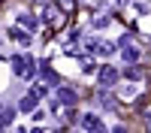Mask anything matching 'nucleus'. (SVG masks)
I'll return each mask as SVG.
<instances>
[{
  "instance_id": "10",
  "label": "nucleus",
  "mask_w": 151,
  "mask_h": 133,
  "mask_svg": "<svg viewBox=\"0 0 151 133\" xmlns=\"http://www.w3.org/2000/svg\"><path fill=\"white\" fill-rule=\"evenodd\" d=\"M58 6L64 15H70V12H76V0H58Z\"/></svg>"
},
{
  "instance_id": "19",
  "label": "nucleus",
  "mask_w": 151,
  "mask_h": 133,
  "mask_svg": "<svg viewBox=\"0 0 151 133\" xmlns=\"http://www.w3.org/2000/svg\"><path fill=\"white\" fill-rule=\"evenodd\" d=\"M115 133H127V127H121V124H118V127H115Z\"/></svg>"
},
{
  "instance_id": "12",
  "label": "nucleus",
  "mask_w": 151,
  "mask_h": 133,
  "mask_svg": "<svg viewBox=\"0 0 151 133\" xmlns=\"http://www.w3.org/2000/svg\"><path fill=\"white\" fill-rule=\"evenodd\" d=\"M82 127H88V130H94V127H100V121H97V115H82Z\"/></svg>"
},
{
  "instance_id": "14",
  "label": "nucleus",
  "mask_w": 151,
  "mask_h": 133,
  "mask_svg": "<svg viewBox=\"0 0 151 133\" xmlns=\"http://www.w3.org/2000/svg\"><path fill=\"white\" fill-rule=\"evenodd\" d=\"M0 121H3V124H12V121H15V109H3V112H0Z\"/></svg>"
},
{
  "instance_id": "8",
  "label": "nucleus",
  "mask_w": 151,
  "mask_h": 133,
  "mask_svg": "<svg viewBox=\"0 0 151 133\" xmlns=\"http://www.w3.org/2000/svg\"><path fill=\"white\" fill-rule=\"evenodd\" d=\"M97 97H100V103H103L106 109H115V97H112V94H109V88H103V91H100Z\"/></svg>"
},
{
  "instance_id": "11",
  "label": "nucleus",
  "mask_w": 151,
  "mask_h": 133,
  "mask_svg": "<svg viewBox=\"0 0 151 133\" xmlns=\"http://www.w3.org/2000/svg\"><path fill=\"white\" fill-rule=\"evenodd\" d=\"M112 48H115L112 42H94V52L97 55H112Z\"/></svg>"
},
{
  "instance_id": "9",
  "label": "nucleus",
  "mask_w": 151,
  "mask_h": 133,
  "mask_svg": "<svg viewBox=\"0 0 151 133\" xmlns=\"http://www.w3.org/2000/svg\"><path fill=\"white\" fill-rule=\"evenodd\" d=\"M9 36H12V40H18L21 45H30V36L24 33V30H18V27H15V30H9Z\"/></svg>"
},
{
  "instance_id": "24",
  "label": "nucleus",
  "mask_w": 151,
  "mask_h": 133,
  "mask_svg": "<svg viewBox=\"0 0 151 133\" xmlns=\"http://www.w3.org/2000/svg\"><path fill=\"white\" fill-rule=\"evenodd\" d=\"M0 109H3V106H0Z\"/></svg>"
},
{
  "instance_id": "16",
  "label": "nucleus",
  "mask_w": 151,
  "mask_h": 133,
  "mask_svg": "<svg viewBox=\"0 0 151 133\" xmlns=\"http://www.w3.org/2000/svg\"><path fill=\"white\" fill-rule=\"evenodd\" d=\"M82 70H85V73H94V70H97L94 58H82Z\"/></svg>"
},
{
  "instance_id": "23",
  "label": "nucleus",
  "mask_w": 151,
  "mask_h": 133,
  "mask_svg": "<svg viewBox=\"0 0 151 133\" xmlns=\"http://www.w3.org/2000/svg\"><path fill=\"white\" fill-rule=\"evenodd\" d=\"M0 42H3V40H0Z\"/></svg>"
},
{
  "instance_id": "5",
  "label": "nucleus",
  "mask_w": 151,
  "mask_h": 133,
  "mask_svg": "<svg viewBox=\"0 0 151 133\" xmlns=\"http://www.w3.org/2000/svg\"><path fill=\"white\" fill-rule=\"evenodd\" d=\"M18 24H21V27H27V30H36V27H40V18L30 15V12H21V15H18Z\"/></svg>"
},
{
  "instance_id": "20",
  "label": "nucleus",
  "mask_w": 151,
  "mask_h": 133,
  "mask_svg": "<svg viewBox=\"0 0 151 133\" xmlns=\"http://www.w3.org/2000/svg\"><path fill=\"white\" fill-rule=\"evenodd\" d=\"M3 130H6V124H3V121H0V133H3Z\"/></svg>"
},
{
  "instance_id": "7",
  "label": "nucleus",
  "mask_w": 151,
  "mask_h": 133,
  "mask_svg": "<svg viewBox=\"0 0 151 133\" xmlns=\"http://www.w3.org/2000/svg\"><path fill=\"white\" fill-rule=\"evenodd\" d=\"M124 60H127V67H136V60H139V48L127 45V48H124Z\"/></svg>"
},
{
  "instance_id": "3",
  "label": "nucleus",
  "mask_w": 151,
  "mask_h": 133,
  "mask_svg": "<svg viewBox=\"0 0 151 133\" xmlns=\"http://www.w3.org/2000/svg\"><path fill=\"white\" fill-rule=\"evenodd\" d=\"M76 100H79V97H76V91H73V88H64V85H58V103H60V106H76Z\"/></svg>"
},
{
  "instance_id": "2",
  "label": "nucleus",
  "mask_w": 151,
  "mask_h": 133,
  "mask_svg": "<svg viewBox=\"0 0 151 133\" xmlns=\"http://www.w3.org/2000/svg\"><path fill=\"white\" fill-rule=\"evenodd\" d=\"M115 82H118V70L115 67H100V85L103 88H112Z\"/></svg>"
},
{
  "instance_id": "18",
  "label": "nucleus",
  "mask_w": 151,
  "mask_h": 133,
  "mask_svg": "<svg viewBox=\"0 0 151 133\" xmlns=\"http://www.w3.org/2000/svg\"><path fill=\"white\" fill-rule=\"evenodd\" d=\"M91 133H106V127H103V124H100V127H94Z\"/></svg>"
},
{
  "instance_id": "21",
  "label": "nucleus",
  "mask_w": 151,
  "mask_h": 133,
  "mask_svg": "<svg viewBox=\"0 0 151 133\" xmlns=\"http://www.w3.org/2000/svg\"><path fill=\"white\" fill-rule=\"evenodd\" d=\"M27 133H42V130H27Z\"/></svg>"
},
{
  "instance_id": "6",
  "label": "nucleus",
  "mask_w": 151,
  "mask_h": 133,
  "mask_svg": "<svg viewBox=\"0 0 151 133\" xmlns=\"http://www.w3.org/2000/svg\"><path fill=\"white\" fill-rule=\"evenodd\" d=\"M36 100H40V97H33V94H24V100L18 103V109H21V112H33V109H36Z\"/></svg>"
},
{
  "instance_id": "22",
  "label": "nucleus",
  "mask_w": 151,
  "mask_h": 133,
  "mask_svg": "<svg viewBox=\"0 0 151 133\" xmlns=\"http://www.w3.org/2000/svg\"><path fill=\"white\" fill-rule=\"evenodd\" d=\"M36 3H45V0H36Z\"/></svg>"
},
{
  "instance_id": "4",
  "label": "nucleus",
  "mask_w": 151,
  "mask_h": 133,
  "mask_svg": "<svg viewBox=\"0 0 151 133\" xmlns=\"http://www.w3.org/2000/svg\"><path fill=\"white\" fill-rule=\"evenodd\" d=\"M42 18H45L48 24H52V27H60V24H64V18H67V15H64V12H60L58 6H48V9H45V15H42Z\"/></svg>"
},
{
  "instance_id": "17",
  "label": "nucleus",
  "mask_w": 151,
  "mask_h": 133,
  "mask_svg": "<svg viewBox=\"0 0 151 133\" xmlns=\"http://www.w3.org/2000/svg\"><path fill=\"white\" fill-rule=\"evenodd\" d=\"M30 94H33V97H45V85H40V82H36L33 88H30Z\"/></svg>"
},
{
  "instance_id": "1",
  "label": "nucleus",
  "mask_w": 151,
  "mask_h": 133,
  "mask_svg": "<svg viewBox=\"0 0 151 133\" xmlns=\"http://www.w3.org/2000/svg\"><path fill=\"white\" fill-rule=\"evenodd\" d=\"M9 60H12V73H15V76H24V79H33V76H36V64H33L30 58L12 55Z\"/></svg>"
},
{
  "instance_id": "15",
  "label": "nucleus",
  "mask_w": 151,
  "mask_h": 133,
  "mask_svg": "<svg viewBox=\"0 0 151 133\" xmlns=\"http://www.w3.org/2000/svg\"><path fill=\"white\" fill-rule=\"evenodd\" d=\"M109 21H112V15H109V12H106V15H97V18H94V27H106Z\"/></svg>"
},
{
  "instance_id": "13",
  "label": "nucleus",
  "mask_w": 151,
  "mask_h": 133,
  "mask_svg": "<svg viewBox=\"0 0 151 133\" xmlns=\"http://www.w3.org/2000/svg\"><path fill=\"white\" fill-rule=\"evenodd\" d=\"M124 76L133 79V82H139V79H142V70H139V67H127V70H124Z\"/></svg>"
}]
</instances>
